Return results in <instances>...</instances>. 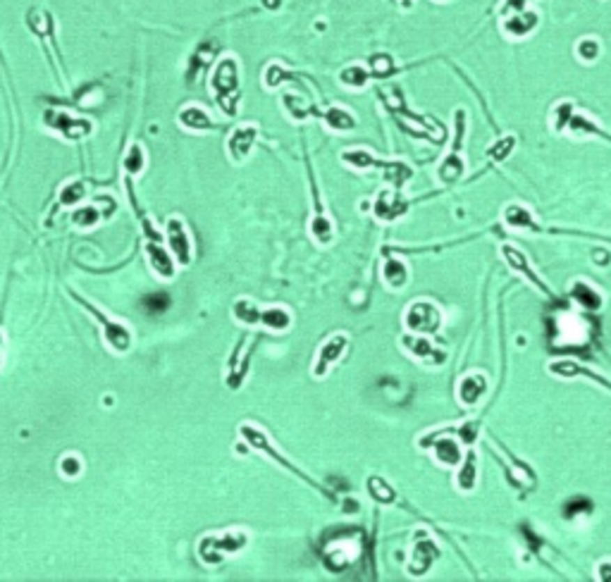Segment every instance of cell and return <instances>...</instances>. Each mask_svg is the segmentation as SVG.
Listing matches in <instances>:
<instances>
[{"label":"cell","instance_id":"14","mask_svg":"<svg viewBox=\"0 0 611 582\" xmlns=\"http://www.w3.org/2000/svg\"><path fill=\"white\" fill-rule=\"evenodd\" d=\"M146 253H148V260H150V267L155 270V275H158L160 279H172L175 277V270H177V262L175 258H172L170 249H165L160 242H148V246H146Z\"/></svg>","mask_w":611,"mask_h":582},{"label":"cell","instance_id":"18","mask_svg":"<svg viewBox=\"0 0 611 582\" xmlns=\"http://www.w3.org/2000/svg\"><path fill=\"white\" fill-rule=\"evenodd\" d=\"M430 441H435V458L442 463V466H456L461 463V444L454 441L451 436H442L437 439V434H430Z\"/></svg>","mask_w":611,"mask_h":582},{"label":"cell","instance_id":"22","mask_svg":"<svg viewBox=\"0 0 611 582\" xmlns=\"http://www.w3.org/2000/svg\"><path fill=\"white\" fill-rule=\"evenodd\" d=\"M475 485H478V458H475V453L470 451L468 458L463 461L461 470H458V475H456V487L461 491H473Z\"/></svg>","mask_w":611,"mask_h":582},{"label":"cell","instance_id":"19","mask_svg":"<svg viewBox=\"0 0 611 582\" xmlns=\"http://www.w3.org/2000/svg\"><path fill=\"white\" fill-rule=\"evenodd\" d=\"M382 279L387 282L389 289H403L408 282V267L403 260L396 258H387L382 265Z\"/></svg>","mask_w":611,"mask_h":582},{"label":"cell","instance_id":"3","mask_svg":"<svg viewBox=\"0 0 611 582\" xmlns=\"http://www.w3.org/2000/svg\"><path fill=\"white\" fill-rule=\"evenodd\" d=\"M72 299L77 301L82 308H86L88 313H91L93 317L100 322V327H103V337L105 341H108V346L113 351H120V354H125V351H129V346H132V332H129L127 324L117 322V320H110L108 315H103V310H98V308H93L88 301H84L79 294H75V291H70Z\"/></svg>","mask_w":611,"mask_h":582},{"label":"cell","instance_id":"34","mask_svg":"<svg viewBox=\"0 0 611 582\" xmlns=\"http://www.w3.org/2000/svg\"><path fill=\"white\" fill-rule=\"evenodd\" d=\"M513 143H516V139H513V136H509V139H499V141L490 148V158H492V160H504L509 153H511Z\"/></svg>","mask_w":611,"mask_h":582},{"label":"cell","instance_id":"12","mask_svg":"<svg viewBox=\"0 0 611 582\" xmlns=\"http://www.w3.org/2000/svg\"><path fill=\"white\" fill-rule=\"evenodd\" d=\"M456 125H458V129H456V143H454V150L447 155V160L440 165V179L444 184L456 182V179L463 175V167H466V165H463V158H461V150H458V146H461V136H463V110H458V113H456Z\"/></svg>","mask_w":611,"mask_h":582},{"label":"cell","instance_id":"32","mask_svg":"<svg viewBox=\"0 0 611 582\" xmlns=\"http://www.w3.org/2000/svg\"><path fill=\"white\" fill-rule=\"evenodd\" d=\"M571 110H573V105H571V103L557 105V110H554V117H552V129L554 132H562L564 127L569 125V120L573 117V113H571Z\"/></svg>","mask_w":611,"mask_h":582},{"label":"cell","instance_id":"33","mask_svg":"<svg viewBox=\"0 0 611 582\" xmlns=\"http://www.w3.org/2000/svg\"><path fill=\"white\" fill-rule=\"evenodd\" d=\"M84 198V187L79 182H72L60 191V203L63 205H77V200Z\"/></svg>","mask_w":611,"mask_h":582},{"label":"cell","instance_id":"2","mask_svg":"<svg viewBox=\"0 0 611 582\" xmlns=\"http://www.w3.org/2000/svg\"><path fill=\"white\" fill-rule=\"evenodd\" d=\"M246 542H249V535H246L244 530H229V533H222V535L203 537L199 544V556L203 558V563L215 566V563H220L229 553L242 551Z\"/></svg>","mask_w":611,"mask_h":582},{"label":"cell","instance_id":"20","mask_svg":"<svg viewBox=\"0 0 611 582\" xmlns=\"http://www.w3.org/2000/svg\"><path fill=\"white\" fill-rule=\"evenodd\" d=\"M430 549H437V546H433V542H430V540H423V537H418L416 549H413V561H411V566H408V570H413L416 575H423L425 570L433 566L437 551L428 553Z\"/></svg>","mask_w":611,"mask_h":582},{"label":"cell","instance_id":"30","mask_svg":"<svg viewBox=\"0 0 611 582\" xmlns=\"http://www.w3.org/2000/svg\"><path fill=\"white\" fill-rule=\"evenodd\" d=\"M144 310L150 313V315H158V313H165L170 308V296L167 294H148L141 301Z\"/></svg>","mask_w":611,"mask_h":582},{"label":"cell","instance_id":"35","mask_svg":"<svg viewBox=\"0 0 611 582\" xmlns=\"http://www.w3.org/2000/svg\"><path fill=\"white\" fill-rule=\"evenodd\" d=\"M60 470H63L65 478H77V475L82 473V461L75 453H67L63 461H60Z\"/></svg>","mask_w":611,"mask_h":582},{"label":"cell","instance_id":"11","mask_svg":"<svg viewBox=\"0 0 611 582\" xmlns=\"http://www.w3.org/2000/svg\"><path fill=\"white\" fill-rule=\"evenodd\" d=\"M373 212L380 222H394L408 212V203L399 198V189H394V191L385 189V191H380V196L375 198Z\"/></svg>","mask_w":611,"mask_h":582},{"label":"cell","instance_id":"31","mask_svg":"<svg viewBox=\"0 0 611 582\" xmlns=\"http://www.w3.org/2000/svg\"><path fill=\"white\" fill-rule=\"evenodd\" d=\"M144 162H146L144 150L139 148V146H132V148H129L127 160H125V170L129 172V175H139V172H141V167H144Z\"/></svg>","mask_w":611,"mask_h":582},{"label":"cell","instance_id":"1","mask_svg":"<svg viewBox=\"0 0 611 582\" xmlns=\"http://www.w3.org/2000/svg\"><path fill=\"white\" fill-rule=\"evenodd\" d=\"M239 434L244 436V439H246V444H249L251 449H256V451L265 453V456L270 458V461L279 463V466H282L284 470H289L291 475H296V478H299V480H304V482H306L308 487H313V489L323 491L325 496H330V499H334V496L330 494V491L325 489V487H323L320 482H318V480H313L311 475H306L304 470H301L299 466H294V463H291V461H287V458H284L282 453H279L277 449H274V446H272V441H270V436H268L265 432H263V430H258L256 425H242V427H239Z\"/></svg>","mask_w":611,"mask_h":582},{"label":"cell","instance_id":"27","mask_svg":"<svg viewBox=\"0 0 611 582\" xmlns=\"http://www.w3.org/2000/svg\"><path fill=\"white\" fill-rule=\"evenodd\" d=\"M258 315H261V308H258L254 301H237L234 304V317L242 320L244 324H258Z\"/></svg>","mask_w":611,"mask_h":582},{"label":"cell","instance_id":"10","mask_svg":"<svg viewBox=\"0 0 611 582\" xmlns=\"http://www.w3.org/2000/svg\"><path fill=\"white\" fill-rule=\"evenodd\" d=\"M212 88H215L217 103L227 110V96L237 100V63L232 58H225L217 65L215 74H212Z\"/></svg>","mask_w":611,"mask_h":582},{"label":"cell","instance_id":"25","mask_svg":"<svg viewBox=\"0 0 611 582\" xmlns=\"http://www.w3.org/2000/svg\"><path fill=\"white\" fill-rule=\"evenodd\" d=\"M537 26V15L532 13H520L511 17V19L504 24V29H506L509 33H511L513 38H523L525 33H530L532 29Z\"/></svg>","mask_w":611,"mask_h":582},{"label":"cell","instance_id":"21","mask_svg":"<svg viewBox=\"0 0 611 582\" xmlns=\"http://www.w3.org/2000/svg\"><path fill=\"white\" fill-rule=\"evenodd\" d=\"M179 125L187 127V129H192V132L212 129V122H210L208 113L201 108H184L182 113H179Z\"/></svg>","mask_w":611,"mask_h":582},{"label":"cell","instance_id":"17","mask_svg":"<svg viewBox=\"0 0 611 582\" xmlns=\"http://www.w3.org/2000/svg\"><path fill=\"white\" fill-rule=\"evenodd\" d=\"M258 324H265V327L272 329V332H287V329L291 327V313L282 306L261 308Z\"/></svg>","mask_w":611,"mask_h":582},{"label":"cell","instance_id":"29","mask_svg":"<svg viewBox=\"0 0 611 582\" xmlns=\"http://www.w3.org/2000/svg\"><path fill=\"white\" fill-rule=\"evenodd\" d=\"M339 79H341V84H346V86H351V88H363L368 84L370 74L366 70H361V67H349V70L341 72Z\"/></svg>","mask_w":611,"mask_h":582},{"label":"cell","instance_id":"37","mask_svg":"<svg viewBox=\"0 0 611 582\" xmlns=\"http://www.w3.org/2000/svg\"><path fill=\"white\" fill-rule=\"evenodd\" d=\"M597 578L604 580V582L611 580V561H602V563H599V566H597Z\"/></svg>","mask_w":611,"mask_h":582},{"label":"cell","instance_id":"8","mask_svg":"<svg viewBox=\"0 0 611 582\" xmlns=\"http://www.w3.org/2000/svg\"><path fill=\"white\" fill-rule=\"evenodd\" d=\"M165 234H167V249H170L177 265H189V262H192V237H189V229L184 225L182 217H170Z\"/></svg>","mask_w":611,"mask_h":582},{"label":"cell","instance_id":"7","mask_svg":"<svg viewBox=\"0 0 611 582\" xmlns=\"http://www.w3.org/2000/svg\"><path fill=\"white\" fill-rule=\"evenodd\" d=\"M346 349H349V334L341 332V334H332L330 339H325L320 344V349H318L316 365H313V377L323 379L325 375H327L341 358H344Z\"/></svg>","mask_w":611,"mask_h":582},{"label":"cell","instance_id":"26","mask_svg":"<svg viewBox=\"0 0 611 582\" xmlns=\"http://www.w3.org/2000/svg\"><path fill=\"white\" fill-rule=\"evenodd\" d=\"M323 120L327 122V127H330V129H334V132H349V129H354V127H356L354 115L346 113V110H341V108H330L327 113L323 115Z\"/></svg>","mask_w":611,"mask_h":582},{"label":"cell","instance_id":"16","mask_svg":"<svg viewBox=\"0 0 611 582\" xmlns=\"http://www.w3.org/2000/svg\"><path fill=\"white\" fill-rule=\"evenodd\" d=\"M403 344H406V349L423 363H435V365H442V363H444V358H447L444 351L435 349L433 341L425 339V334H420V337H406V339H403Z\"/></svg>","mask_w":611,"mask_h":582},{"label":"cell","instance_id":"38","mask_svg":"<svg viewBox=\"0 0 611 582\" xmlns=\"http://www.w3.org/2000/svg\"><path fill=\"white\" fill-rule=\"evenodd\" d=\"M0 365H3V334H0Z\"/></svg>","mask_w":611,"mask_h":582},{"label":"cell","instance_id":"13","mask_svg":"<svg viewBox=\"0 0 611 582\" xmlns=\"http://www.w3.org/2000/svg\"><path fill=\"white\" fill-rule=\"evenodd\" d=\"M487 391V377L483 372H470L466 377H461L456 387V396L463 406H475Z\"/></svg>","mask_w":611,"mask_h":582},{"label":"cell","instance_id":"5","mask_svg":"<svg viewBox=\"0 0 611 582\" xmlns=\"http://www.w3.org/2000/svg\"><path fill=\"white\" fill-rule=\"evenodd\" d=\"M499 253H502V258L506 260V265L511 267L513 272H518V275H523V277L528 279V282L532 284V287H535L537 291H540V294H545L547 299H557V294H554V291L547 287V282H545V279H542L540 275H537L535 270H532V265H530L528 255H525L523 251H518V249H516L513 244H504V246H499Z\"/></svg>","mask_w":611,"mask_h":582},{"label":"cell","instance_id":"4","mask_svg":"<svg viewBox=\"0 0 611 582\" xmlns=\"http://www.w3.org/2000/svg\"><path fill=\"white\" fill-rule=\"evenodd\" d=\"M341 160L346 162V165L356 167V170H370V167H382V170L387 172V177L394 182L396 189L403 187V182H406L408 177L413 175V170L408 165H403V162H380L375 160L373 155L368 153V150L358 148V150H346L344 155H341Z\"/></svg>","mask_w":611,"mask_h":582},{"label":"cell","instance_id":"23","mask_svg":"<svg viewBox=\"0 0 611 582\" xmlns=\"http://www.w3.org/2000/svg\"><path fill=\"white\" fill-rule=\"evenodd\" d=\"M571 296H573L575 304H580L582 308H587V310H597V308L602 306V296H599L587 282H575Z\"/></svg>","mask_w":611,"mask_h":582},{"label":"cell","instance_id":"24","mask_svg":"<svg viewBox=\"0 0 611 582\" xmlns=\"http://www.w3.org/2000/svg\"><path fill=\"white\" fill-rule=\"evenodd\" d=\"M55 129H58L60 134H65L67 139H79V136H84V134H88L91 125H86V122L75 120V117L60 113L58 120H55Z\"/></svg>","mask_w":611,"mask_h":582},{"label":"cell","instance_id":"9","mask_svg":"<svg viewBox=\"0 0 611 582\" xmlns=\"http://www.w3.org/2000/svg\"><path fill=\"white\" fill-rule=\"evenodd\" d=\"M311 196H313V220H311V237L316 239L320 246H330L334 242V225L330 220V215L323 208L320 200V191H318V184L313 179L311 172Z\"/></svg>","mask_w":611,"mask_h":582},{"label":"cell","instance_id":"28","mask_svg":"<svg viewBox=\"0 0 611 582\" xmlns=\"http://www.w3.org/2000/svg\"><path fill=\"white\" fill-rule=\"evenodd\" d=\"M98 217H100V212L96 208H91V205H84V208H77L75 212H72V222L82 229L93 227L98 222Z\"/></svg>","mask_w":611,"mask_h":582},{"label":"cell","instance_id":"15","mask_svg":"<svg viewBox=\"0 0 611 582\" xmlns=\"http://www.w3.org/2000/svg\"><path fill=\"white\" fill-rule=\"evenodd\" d=\"M256 136H258V129L254 125L239 127V129L232 132V136H229V141H227V150H229V155H232L234 162L246 160V155L251 153V148H254V143H256Z\"/></svg>","mask_w":611,"mask_h":582},{"label":"cell","instance_id":"6","mask_svg":"<svg viewBox=\"0 0 611 582\" xmlns=\"http://www.w3.org/2000/svg\"><path fill=\"white\" fill-rule=\"evenodd\" d=\"M403 322L413 334H435L442 327V315L430 301H416L403 315Z\"/></svg>","mask_w":611,"mask_h":582},{"label":"cell","instance_id":"36","mask_svg":"<svg viewBox=\"0 0 611 582\" xmlns=\"http://www.w3.org/2000/svg\"><path fill=\"white\" fill-rule=\"evenodd\" d=\"M578 55H580L582 60H587V63H592V60H595L597 55H599L597 41H592V38H585V41H582L580 46H578Z\"/></svg>","mask_w":611,"mask_h":582}]
</instances>
